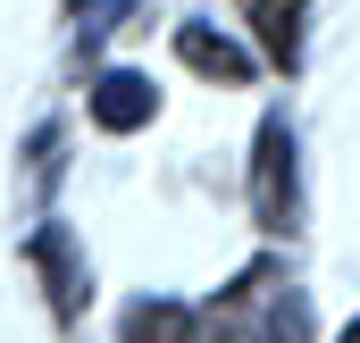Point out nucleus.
I'll list each match as a JSON object with an SVG mask.
<instances>
[{
    "mask_svg": "<svg viewBox=\"0 0 360 343\" xmlns=\"http://www.w3.org/2000/svg\"><path fill=\"white\" fill-rule=\"evenodd\" d=\"M176 59L193 76H210V84H252V51L226 42V34H210V25H176Z\"/></svg>",
    "mask_w": 360,
    "mask_h": 343,
    "instance_id": "6",
    "label": "nucleus"
},
{
    "mask_svg": "<svg viewBox=\"0 0 360 343\" xmlns=\"http://www.w3.org/2000/svg\"><path fill=\"white\" fill-rule=\"evenodd\" d=\"M25 259H34V268H42V285H51V310H59V318H84L92 268H84V252H76V235H68V226H34Z\"/></svg>",
    "mask_w": 360,
    "mask_h": 343,
    "instance_id": "3",
    "label": "nucleus"
},
{
    "mask_svg": "<svg viewBox=\"0 0 360 343\" xmlns=\"http://www.w3.org/2000/svg\"><path fill=\"white\" fill-rule=\"evenodd\" d=\"M151 109H160V92H151V76H134V67H109L92 84V126L101 134H134V126H151Z\"/></svg>",
    "mask_w": 360,
    "mask_h": 343,
    "instance_id": "4",
    "label": "nucleus"
},
{
    "mask_svg": "<svg viewBox=\"0 0 360 343\" xmlns=\"http://www.w3.org/2000/svg\"><path fill=\"white\" fill-rule=\"evenodd\" d=\"M243 17H252L260 51L293 76V67H302V42H310V25H302V17H310V0H243Z\"/></svg>",
    "mask_w": 360,
    "mask_h": 343,
    "instance_id": "5",
    "label": "nucleus"
},
{
    "mask_svg": "<svg viewBox=\"0 0 360 343\" xmlns=\"http://www.w3.org/2000/svg\"><path fill=\"white\" fill-rule=\"evenodd\" d=\"M51 176H59V126L34 134V184H51Z\"/></svg>",
    "mask_w": 360,
    "mask_h": 343,
    "instance_id": "8",
    "label": "nucleus"
},
{
    "mask_svg": "<svg viewBox=\"0 0 360 343\" xmlns=\"http://www.w3.org/2000/svg\"><path fill=\"white\" fill-rule=\"evenodd\" d=\"M344 343H360V318H352V327H344Z\"/></svg>",
    "mask_w": 360,
    "mask_h": 343,
    "instance_id": "9",
    "label": "nucleus"
},
{
    "mask_svg": "<svg viewBox=\"0 0 360 343\" xmlns=\"http://www.w3.org/2000/svg\"><path fill=\"white\" fill-rule=\"evenodd\" d=\"M193 335H201V318L184 302H134L126 310V343H193Z\"/></svg>",
    "mask_w": 360,
    "mask_h": 343,
    "instance_id": "7",
    "label": "nucleus"
},
{
    "mask_svg": "<svg viewBox=\"0 0 360 343\" xmlns=\"http://www.w3.org/2000/svg\"><path fill=\"white\" fill-rule=\"evenodd\" d=\"M210 343H310V293L276 268V259H252L218 302H210Z\"/></svg>",
    "mask_w": 360,
    "mask_h": 343,
    "instance_id": "1",
    "label": "nucleus"
},
{
    "mask_svg": "<svg viewBox=\"0 0 360 343\" xmlns=\"http://www.w3.org/2000/svg\"><path fill=\"white\" fill-rule=\"evenodd\" d=\"M252 218L269 235L302 226V143L285 117H260V143H252Z\"/></svg>",
    "mask_w": 360,
    "mask_h": 343,
    "instance_id": "2",
    "label": "nucleus"
}]
</instances>
